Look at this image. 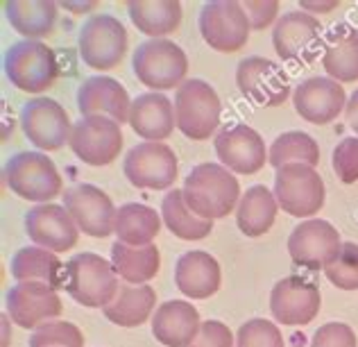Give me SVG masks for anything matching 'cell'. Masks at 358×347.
Instances as JSON below:
<instances>
[{"instance_id": "obj_1", "label": "cell", "mask_w": 358, "mask_h": 347, "mask_svg": "<svg viewBox=\"0 0 358 347\" xmlns=\"http://www.w3.org/2000/svg\"><path fill=\"white\" fill-rule=\"evenodd\" d=\"M184 202L195 215L204 220H218L236 211L241 202V186L236 175L222 164H197L186 175Z\"/></svg>"}, {"instance_id": "obj_2", "label": "cell", "mask_w": 358, "mask_h": 347, "mask_svg": "<svg viewBox=\"0 0 358 347\" xmlns=\"http://www.w3.org/2000/svg\"><path fill=\"white\" fill-rule=\"evenodd\" d=\"M66 270H69L66 293L82 306L105 309L118 293L120 281L114 264L96 252H80V255L71 257Z\"/></svg>"}, {"instance_id": "obj_3", "label": "cell", "mask_w": 358, "mask_h": 347, "mask_svg": "<svg viewBox=\"0 0 358 347\" xmlns=\"http://www.w3.org/2000/svg\"><path fill=\"white\" fill-rule=\"evenodd\" d=\"M5 184L14 195L36 204L64 195L62 175L43 153H18L5 164Z\"/></svg>"}, {"instance_id": "obj_4", "label": "cell", "mask_w": 358, "mask_h": 347, "mask_svg": "<svg viewBox=\"0 0 358 347\" xmlns=\"http://www.w3.org/2000/svg\"><path fill=\"white\" fill-rule=\"evenodd\" d=\"M131 66L141 84L155 93L179 89L186 82V52L171 39H148L131 55Z\"/></svg>"}, {"instance_id": "obj_5", "label": "cell", "mask_w": 358, "mask_h": 347, "mask_svg": "<svg viewBox=\"0 0 358 347\" xmlns=\"http://www.w3.org/2000/svg\"><path fill=\"white\" fill-rule=\"evenodd\" d=\"M222 116V102L218 93L204 80H186L175 93L177 129L191 141L211 139Z\"/></svg>"}, {"instance_id": "obj_6", "label": "cell", "mask_w": 358, "mask_h": 347, "mask_svg": "<svg viewBox=\"0 0 358 347\" xmlns=\"http://www.w3.org/2000/svg\"><path fill=\"white\" fill-rule=\"evenodd\" d=\"M5 75L18 91L43 93L59 78V62L41 41H16L5 52Z\"/></svg>"}, {"instance_id": "obj_7", "label": "cell", "mask_w": 358, "mask_h": 347, "mask_svg": "<svg viewBox=\"0 0 358 347\" xmlns=\"http://www.w3.org/2000/svg\"><path fill=\"white\" fill-rule=\"evenodd\" d=\"M80 57L93 71H111L122 62L129 45L125 25L111 14L91 16L80 30Z\"/></svg>"}, {"instance_id": "obj_8", "label": "cell", "mask_w": 358, "mask_h": 347, "mask_svg": "<svg viewBox=\"0 0 358 347\" xmlns=\"http://www.w3.org/2000/svg\"><path fill=\"white\" fill-rule=\"evenodd\" d=\"M275 198L279 207L295 218H310L324 207V180L315 168L304 164H288L277 168Z\"/></svg>"}, {"instance_id": "obj_9", "label": "cell", "mask_w": 358, "mask_h": 347, "mask_svg": "<svg viewBox=\"0 0 358 347\" xmlns=\"http://www.w3.org/2000/svg\"><path fill=\"white\" fill-rule=\"evenodd\" d=\"M324 27L313 14L288 12L275 23L272 45L279 59L290 64H313L324 55Z\"/></svg>"}, {"instance_id": "obj_10", "label": "cell", "mask_w": 358, "mask_h": 347, "mask_svg": "<svg viewBox=\"0 0 358 347\" xmlns=\"http://www.w3.org/2000/svg\"><path fill=\"white\" fill-rule=\"evenodd\" d=\"M343 239L329 220L308 218L299 222L288 236V255L295 266L324 270L341 257Z\"/></svg>"}, {"instance_id": "obj_11", "label": "cell", "mask_w": 358, "mask_h": 347, "mask_svg": "<svg viewBox=\"0 0 358 347\" xmlns=\"http://www.w3.org/2000/svg\"><path fill=\"white\" fill-rule=\"evenodd\" d=\"M122 143H125V136H122L120 125L107 116H82L73 125L69 141L73 155L80 162L96 168L116 162Z\"/></svg>"}, {"instance_id": "obj_12", "label": "cell", "mask_w": 358, "mask_h": 347, "mask_svg": "<svg viewBox=\"0 0 358 347\" xmlns=\"http://www.w3.org/2000/svg\"><path fill=\"white\" fill-rule=\"evenodd\" d=\"M177 157L171 146L143 141L129 150L122 162V173L134 189L166 191L177 180Z\"/></svg>"}, {"instance_id": "obj_13", "label": "cell", "mask_w": 358, "mask_h": 347, "mask_svg": "<svg viewBox=\"0 0 358 347\" xmlns=\"http://www.w3.org/2000/svg\"><path fill=\"white\" fill-rule=\"evenodd\" d=\"M200 32L218 52H238L250 39V18L236 0H213L200 12Z\"/></svg>"}, {"instance_id": "obj_14", "label": "cell", "mask_w": 358, "mask_h": 347, "mask_svg": "<svg viewBox=\"0 0 358 347\" xmlns=\"http://www.w3.org/2000/svg\"><path fill=\"white\" fill-rule=\"evenodd\" d=\"M21 127L41 153L62 150L71 141L73 123L57 100L36 96L21 107Z\"/></svg>"}, {"instance_id": "obj_15", "label": "cell", "mask_w": 358, "mask_h": 347, "mask_svg": "<svg viewBox=\"0 0 358 347\" xmlns=\"http://www.w3.org/2000/svg\"><path fill=\"white\" fill-rule=\"evenodd\" d=\"M320 309H322V295L313 279L290 275L272 286L270 311L272 318L281 325L304 327L315 320Z\"/></svg>"}, {"instance_id": "obj_16", "label": "cell", "mask_w": 358, "mask_h": 347, "mask_svg": "<svg viewBox=\"0 0 358 347\" xmlns=\"http://www.w3.org/2000/svg\"><path fill=\"white\" fill-rule=\"evenodd\" d=\"M236 84L243 98L257 107H279L290 98V82L277 62L266 57H245L236 69Z\"/></svg>"}, {"instance_id": "obj_17", "label": "cell", "mask_w": 358, "mask_h": 347, "mask_svg": "<svg viewBox=\"0 0 358 347\" xmlns=\"http://www.w3.org/2000/svg\"><path fill=\"white\" fill-rule=\"evenodd\" d=\"M64 207L78 225V229L93 239H107L114 234L116 213L109 195L93 184H75L64 191Z\"/></svg>"}, {"instance_id": "obj_18", "label": "cell", "mask_w": 358, "mask_h": 347, "mask_svg": "<svg viewBox=\"0 0 358 347\" xmlns=\"http://www.w3.org/2000/svg\"><path fill=\"white\" fill-rule=\"evenodd\" d=\"M5 311L23 330H36L62 316L59 293L41 281H16L7 290Z\"/></svg>"}, {"instance_id": "obj_19", "label": "cell", "mask_w": 358, "mask_h": 347, "mask_svg": "<svg viewBox=\"0 0 358 347\" xmlns=\"http://www.w3.org/2000/svg\"><path fill=\"white\" fill-rule=\"evenodd\" d=\"M25 232L36 248L50 250L55 255L75 248L80 229L64 204H34L25 213Z\"/></svg>"}, {"instance_id": "obj_20", "label": "cell", "mask_w": 358, "mask_h": 347, "mask_svg": "<svg viewBox=\"0 0 358 347\" xmlns=\"http://www.w3.org/2000/svg\"><path fill=\"white\" fill-rule=\"evenodd\" d=\"M215 155L220 164L238 175L259 173L268 162L266 141L250 125H231L215 134Z\"/></svg>"}, {"instance_id": "obj_21", "label": "cell", "mask_w": 358, "mask_h": 347, "mask_svg": "<svg viewBox=\"0 0 358 347\" xmlns=\"http://www.w3.org/2000/svg\"><path fill=\"white\" fill-rule=\"evenodd\" d=\"M293 105L301 120L313 125H329L347 107V93L341 82L331 78H308L293 91Z\"/></svg>"}, {"instance_id": "obj_22", "label": "cell", "mask_w": 358, "mask_h": 347, "mask_svg": "<svg viewBox=\"0 0 358 347\" xmlns=\"http://www.w3.org/2000/svg\"><path fill=\"white\" fill-rule=\"evenodd\" d=\"M78 109L82 116H107L122 125L129 123L131 100L118 80L107 75H91L78 89Z\"/></svg>"}, {"instance_id": "obj_23", "label": "cell", "mask_w": 358, "mask_h": 347, "mask_svg": "<svg viewBox=\"0 0 358 347\" xmlns=\"http://www.w3.org/2000/svg\"><path fill=\"white\" fill-rule=\"evenodd\" d=\"M129 127L134 129L138 139H145L150 143H164V139L173 134L177 127L175 105L164 93H141L131 100L129 109Z\"/></svg>"}, {"instance_id": "obj_24", "label": "cell", "mask_w": 358, "mask_h": 347, "mask_svg": "<svg viewBox=\"0 0 358 347\" xmlns=\"http://www.w3.org/2000/svg\"><path fill=\"white\" fill-rule=\"evenodd\" d=\"M150 323L155 339L166 347H188L202 327L200 311L184 299H168L159 304Z\"/></svg>"}, {"instance_id": "obj_25", "label": "cell", "mask_w": 358, "mask_h": 347, "mask_svg": "<svg viewBox=\"0 0 358 347\" xmlns=\"http://www.w3.org/2000/svg\"><path fill=\"white\" fill-rule=\"evenodd\" d=\"M222 281L220 264L204 250H191L177 259L175 284L179 293L191 299H206L218 293Z\"/></svg>"}, {"instance_id": "obj_26", "label": "cell", "mask_w": 358, "mask_h": 347, "mask_svg": "<svg viewBox=\"0 0 358 347\" xmlns=\"http://www.w3.org/2000/svg\"><path fill=\"white\" fill-rule=\"evenodd\" d=\"M322 66L336 82L347 84L358 80V30L352 25H336L324 36Z\"/></svg>"}, {"instance_id": "obj_27", "label": "cell", "mask_w": 358, "mask_h": 347, "mask_svg": "<svg viewBox=\"0 0 358 347\" xmlns=\"http://www.w3.org/2000/svg\"><path fill=\"white\" fill-rule=\"evenodd\" d=\"M9 268H12V277L16 281H41L55 290H66V281H69V270H66V264L59 261V257L36 246L18 250L12 257Z\"/></svg>"}, {"instance_id": "obj_28", "label": "cell", "mask_w": 358, "mask_h": 347, "mask_svg": "<svg viewBox=\"0 0 358 347\" xmlns=\"http://www.w3.org/2000/svg\"><path fill=\"white\" fill-rule=\"evenodd\" d=\"M5 14L12 30L23 34L27 41H41L55 30L59 7L52 0H9L5 3Z\"/></svg>"}, {"instance_id": "obj_29", "label": "cell", "mask_w": 358, "mask_h": 347, "mask_svg": "<svg viewBox=\"0 0 358 347\" xmlns=\"http://www.w3.org/2000/svg\"><path fill=\"white\" fill-rule=\"evenodd\" d=\"M155 311H157V293L150 284L143 286L120 284L111 304L102 309L107 320L118 327H141L143 323L152 320Z\"/></svg>"}, {"instance_id": "obj_30", "label": "cell", "mask_w": 358, "mask_h": 347, "mask_svg": "<svg viewBox=\"0 0 358 347\" xmlns=\"http://www.w3.org/2000/svg\"><path fill=\"white\" fill-rule=\"evenodd\" d=\"M279 211V202L275 193L266 189L263 184L250 186L248 191L241 195V202L236 207V225L238 229L250 239H259L268 234L275 225Z\"/></svg>"}, {"instance_id": "obj_31", "label": "cell", "mask_w": 358, "mask_h": 347, "mask_svg": "<svg viewBox=\"0 0 358 347\" xmlns=\"http://www.w3.org/2000/svg\"><path fill=\"white\" fill-rule=\"evenodd\" d=\"M127 12L138 32L152 39H166L182 23V5L177 0H131Z\"/></svg>"}, {"instance_id": "obj_32", "label": "cell", "mask_w": 358, "mask_h": 347, "mask_svg": "<svg viewBox=\"0 0 358 347\" xmlns=\"http://www.w3.org/2000/svg\"><path fill=\"white\" fill-rule=\"evenodd\" d=\"M162 215L152 207L138 202L122 204L116 213V227L114 234L120 243H125L129 248H145L152 246V241L162 232Z\"/></svg>"}, {"instance_id": "obj_33", "label": "cell", "mask_w": 358, "mask_h": 347, "mask_svg": "<svg viewBox=\"0 0 358 347\" xmlns=\"http://www.w3.org/2000/svg\"><path fill=\"white\" fill-rule=\"evenodd\" d=\"M111 264L125 284L143 286L157 277L159 268H162V255H159L155 243L145 248H129L125 243L116 241L111 246Z\"/></svg>"}, {"instance_id": "obj_34", "label": "cell", "mask_w": 358, "mask_h": 347, "mask_svg": "<svg viewBox=\"0 0 358 347\" xmlns=\"http://www.w3.org/2000/svg\"><path fill=\"white\" fill-rule=\"evenodd\" d=\"M162 220L173 232V236L182 241H202L213 229V220H204L186 207L182 189H173L164 195Z\"/></svg>"}, {"instance_id": "obj_35", "label": "cell", "mask_w": 358, "mask_h": 347, "mask_svg": "<svg viewBox=\"0 0 358 347\" xmlns=\"http://www.w3.org/2000/svg\"><path fill=\"white\" fill-rule=\"evenodd\" d=\"M268 164L281 168L288 164H304L315 168L320 164V146L317 141L306 132H284L279 134L268 148Z\"/></svg>"}, {"instance_id": "obj_36", "label": "cell", "mask_w": 358, "mask_h": 347, "mask_svg": "<svg viewBox=\"0 0 358 347\" xmlns=\"http://www.w3.org/2000/svg\"><path fill=\"white\" fill-rule=\"evenodd\" d=\"M30 347H84V334L73 323L50 320L32 332Z\"/></svg>"}, {"instance_id": "obj_37", "label": "cell", "mask_w": 358, "mask_h": 347, "mask_svg": "<svg viewBox=\"0 0 358 347\" xmlns=\"http://www.w3.org/2000/svg\"><path fill=\"white\" fill-rule=\"evenodd\" d=\"M327 279L341 290H358V243H343L341 257L324 268Z\"/></svg>"}, {"instance_id": "obj_38", "label": "cell", "mask_w": 358, "mask_h": 347, "mask_svg": "<svg viewBox=\"0 0 358 347\" xmlns=\"http://www.w3.org/2000/svg\"><path fill=\"white\" fill-rule=\"evenodd\" d=\"M236 347H284V336L272 320L252 318L236 332Z\"/></svg>"}, {"instance_id": "obj_39", "label": "cell", "mask_w": 358, "mask_h": 347, "mask_svg": "<svg viewBox=\"0 0 358 347\" xmlns=\"http://www.w3.org/2000/svg\"><path fill=\"white\" fill-rule=\"evenodd\" d=\"M331 166L343 184L358 182V136H347L336 146Z\"/></svg>"}, {"instance_id": "obj_40", "label": "cell", "mask_w": 358, "mask_h": 347, "mask_svg": "<svg viewBox=\"0 0 358 347\" xmlns=\"http://www.w3.org/2000/svg\"><path fill=\"white\" fill-rule=\"evenodd\" d=\"M308 347H358V339L350 325L327 323L315 332Z\"/></svg>"}, {"instance_id": "obj_41", "label": "cell", "mask_w": 358, "mask_h": 347, "mask_svg": "<svg viewBox=\"0 0 358 347\" xmlns=\"http://www.w3.org/2000/svg\"><path fill=\"white\" fill-rule=\"evenodd\" d=\"M234 343H236V336L227 325L220 320H204L195 341L188 347H234Z\"/></svg>"}, {"instance_id": "obj_42", "label": "cell", "mask_w": 358, "mask_h": 347, "mask_svg": "<svg viewBox=\"0 0 358 347\" xmlns=\"http://www.w3.org/2000/svg\"><path fill=\"white\" fill-rule=\"evenodd\" d=\"M243 9L250 18L252 30H266L279 16L277 0H250V3H243Z\"/></svg>"}, {"instance_id": "obj_43", "label": "cell", "mask_w": 358, "mask_h": 347, "mask_svg": "<svg viewBox=\"0 0 358 347\" xmlns=\"http://www.w3.org/2000/svg\"><path fill=\"white\" fill-rule=\"evenodd\" d=\"M345 118H347V125H350L356 136H358V89L347 98V107H345Z\"/></svg>"}, {"instance_id": "obj_44", "label": "cell", "mask_w": 358, "mask_h": 347, "mask_svg": "<svg viewBox=\"0 0 358 347\" xmlns=\"http://www.w3.org/2000/svg\"><path fill=\"white\" fill-rule=\"evenodd\" d=\"M336 7H338V0H329V3H308V0H304V3H301V9H306V12H320V14L334 12Z\"/></svg>"}, {"instance_id": "obj_45", "label": "cell", "mask_w": 358, "mask_h": 347, "mask_svg": "<svg viewBox=\"0 0 358 347\" xmlns=\"http://www.w3.org/2000/svg\"><path fill=\"white\" fill-rule=\"evenodd\" d=\"M64 9H69L73 14H87V12H93V9L98 7V3L93 0V3H62Z\"/></svg>"}, {"instance_id": "obj_46", "label": "cell", "mask_w": 358, "mask_h": 347, "mask_svg": "<svg viewBox=\"0 0 358 347\" xmlns=\"http://www.w3.org/2000/svg\"><path fill=\"white\" fill-rule=\"evenodd\" d=\"M0 320H3V347H9V343H12V334H9V325H12V318H9V313L5 311L3 316H0Z\"/></svg>"}]
</instances>
